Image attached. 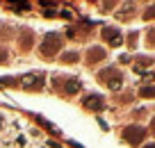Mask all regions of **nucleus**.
<instances>
[{
  "label": "nucleus",
  "instance_id": "nucleus-8",
  "mask_svg": "<svg viewBox=\"0 0 155 148\" xmlns=\"http://www.w3.org/2000/svg\"><path fill=\"white\" fill-rule=\"evenodd\" d=\"M101 59H105V50H103L101 46H91L87 50V62L89 64H96V62H101Z\"/></svg>",
  "mask_w": 155,
  "mask_h": 148
},
{
  "label": "nucleus",
  "instance_id": "nucleus-22",
  "mask_svg": "<svg viewBox=\"0 0 155 148\" xmlns=\"http://www.w3.org/2000/svg\"><path fill=\"white\" fill-rule=\"evenodd\" d=\"M150 132H155V119L150 121Z\"/></svg>",
  "mask_w": 155,
  "mask_h": 148
},
{
  "label": "nucleus",
  "instance_id": "nucleus-23",
  "mask_svg": "<svg viewBox=\"0 0 155 148\" xmlns=\"http://www.w3.org/2000/svg\"><path fill=\"white\" fill-rule=\"evenodd\" d=\"M144 148H155V143H148V146H144Z\"/></svg>",
  "mask_w": 155,
  "mask_h": 148
},
{
  "label": "nucleus",
  "instance_id": "nucleus-6",
  "mask_svg": "<svg viewBox=\"0 0 155 148\" xmlns=\"http://www.w3.org/2000/svg\"><path fill=\"white\" fill-rule=\"evenodd\" d=\"M103 39H105L110 46H121L123 39H121V32L116 28H103Z\"/></svg>",
  "mask_w": 155,
  "mask_h": 148
},
{
  "label": "nucleus",
  "instance_id": "nucleus-17",
  "mask_svg": "<svg viewBox=\"0 0 155 148\" xmlns=\"http://www.w3.org/2000/svg\"><path fill=\"white\" fill-rule=\"evenodd\" d=\"M46 148H62V146H59L57 141H48V139H46Z\"/></svg>",
  "mask_w": 155,
  "mask_h": 148
},
{
  "label": "nucleus",
  "instance_id": "nucleus-5",
  "mask_svg": "<svg viewBox=\"0 0 155 148\" xmlns=\"http://www.w3.org/2000/svg\"><path fill=\"white\" fill-rule=\"evenodd\" d=\"M82 105L87 107V110H91V112H103V107H105V98H103L101 94H87L82 98Z\"/></svg>",
  "mask_w": 155,
  "mask_h": 148
},
{
  "label": "nucleus",
  "instance_id": "nucleus-19",
  "mask_svg": "<svg viewBox=\"0 0 155 148\" xmlns=\"http://www.w3.org/2000/svg\"><path fill=\"white\" fill-rule=\"evenodd\" d=\"M119 59H121L123 64H128V62H130V55H121V57H119Z\"/></svg>",
  "mask_w": 155,
  "mask_h": 148
},
{
  "label": "nucleus",
  "instance_id": "nucleus-20",
  "mask_svg": "<svg viewBox=\"0 0 155 148\" xmlns=\"http://www.w3.org/2000/svg\"><path fill=\"white\" fill-rule=\"evenodd\" d=\"M62 16H64V18H71L73 14H71V12H68V9H62Z\"/></svg>",
  "mask_w": 155,
  "mask_h": 148
},
{
  "label": "nucleus",
  "instance_id": "nucleus-1",
  "mask_svg": "<svg viewBox=\"0 0 155 148\" xmlns=\"http://www.w3.org/2000/svg\"><path fill=\"white\" fill-rule=\"evenodd\" d=\"M98 80L105 82V84L110 87L112 91H119V89H121V84H123V75H121V71H119V68H114V66L103 68V71L98 73Z\"/></svg>",
  "mask_w": 155,
  "mask_h": 148
},
{
  "label": "nucleus",
  "instance_id": "nucleus-21",
  "mask_svg": "<svg viewBox=\"0 0 155 148\" xmlns=\"http://www.w3.org/2000/svg\"><path fill=\"white\" fill-rule=\"evenodd\" d=\"M148 16H155V7H153V9H148V12H146V18H148Z\"/></svg>",
  "mask_w": 155,
  "mask_h": 148
},
{
  "label": "nucleus",
  "instance_id": "nucleus-11",
  "mask_svg": "<svg viewBox=\"0 0 155 148\" xmlns=\"http://www.w3.org/2000/svg\"><path fill=\"white\" fill-rule=\"evenodd\" d=\"M12 12H30L32 9V5H30V2H12Z\"/></svg>",
  "mask_w": 155,
  "mask_h": 148
},
{
  "label": "nucleus",
  "instance_id": "nucleus-3",
  "mask_svg": "<svg viewBox=\"0 0 155 148\" xmlns=\"http://www.w3.org/2000/svg\"><path fill=\"white\" fill-rule=\"evenodd\" d=\"M46 84V73H25L23 77H21V87H23L25 91H41Z\"/></svg>",
  "mask_w": 155,
  "mask_h": 148
},
{
  "label": "nucleus",
  "instance_id": "nucleus-15",
  "mask_svg": "<svg viewBox=\"0 0 155 148\" xmlns=\"http://www.w3.org/2000/svg\"><path fill=\"white\" fill-rule=\"evenodd\" d=\"M25 132H28L30 137H34V139H39V137H41V132H39V128H28V130H25Z\"/></svg>",
  "mask_w": 155,
  "mask_h": 148
},
{
  "label": "nucleus",
  "instance_id": "nucleus-16",
  "mask_svg": "<svg viewBox=\"0 0 155 148\" xmlns=\"http://www.w3.org/2000/svg\"><path fill=\"white\" fill-rule=\"evenodd\" d=\"M7 57H9V53H7L5 48L0 46V64H5V62H7Z\"/></svg>",
  "mask_w": 155,
  "mask_h": 148
},
{
  "label": "nucleus",
  "instance_id": "nucleus-13",
  "mask_svg": "<svg viewBox=\"0 0 155 148\" xmlns=\"http://www.w3.org/2000/svg\"><path fill=\"white\" fill-rule=\"evenodd\" d=\"M139 96H144V98H155V87H141L139 89Z\"/></svg>",
  "mask_w": 155,
  "mask_h": 148
},
{
  "label": "nucleus",
  "instance_id": "nucleus-4",
  "mask_svg": "<svg viewBox=\"0 0 155 148\" xmlns=\"http://www.w3.org/2000/svg\"><path fill=\"white\" fill-rule=\"evenodd\" d=\"M146 137V130L141 128V125H128L126 130H123V139H126L128 143H132V146H139L141 141H144Z\"/></svg>",
  "mask_w": 155,
  "mask_h": 148
},
{
  "label": "nucleus",
  "instance_id": "nucleus-2",
  "mask_svg": "<svg viewBox=\"0 0 155 148\" xmlns=\"http://www.w3.org/2000/svg\"><path fill=\"white\" fill-rule=\"evenodd\" d=\"M59 48H62V37H59L57 32H50V34H46L44 37V41H41V55L44 57H53V55H57L59 53Z\"/></svg>",
  "mask_w": 155,
  "mask_h": 148
},
{
  "label": "nucleus",
  "instance_id": "nucleus-18",
  "mask_svg": "<svg viewBox=\"0 0 155 148\" xmlns=\"http://www.w3.org/2000/svg\"><path fill=\"white\" fill-rule=\"evenodd\" d=\"M5 123H7V121H5V114L0 112V132H2V128H5Z\"/></svg>",
  "mask_w": 155,
  "mask_h": 148
},
{
  "label": "nucleus",
  "instance_id": "nucleus-24",
  "mask_svg": "<svg viewBox=\"0 0 155 148\" xmlns=\"http://www.w3.org/2000/svg\"><path fill=\"white\" fill-rule=\"evenodd\" d=\"M37 148H46V146H37Z\"/></svg>",
  "mask_w": 155,
  "mask_h": 148
},
{
  "label": "nucleus",
  "instance_id": "nucleus-9",
  "mask_svg": "<svg viewBox=\"0 0 155 148\" xmlns=\"http://www.w3.org/2000/svg\"><path fill=\"white\" fill-rule=\"evenodd\" d=\"M12 146L14 148H28V137H25V134H16L14 141H12Z\"/></svg>",
  "mask_w": 155,
  "mask_h": 148
},
{
  "label": "nucleus",
  "instance_id": "nucleus-12",
  "mask_svg": "<svg viewBox=\"0 0 155 148\" xmlns=\"http://www.w3.org/2000/svg\"><path fill=\"white\" fill-rule=\"evenodd\" d=\"M32 39H34V34L32 32H23V41H21V46H23V50H28V48H32Z\"/></svg>",
  "mask_w": 155,
  "mask_h": 148
},
{
  "label": "nucleus",
  "instance_id": "nucleus-10",
  "mask_svg": "<svg viewBox=\"0 0 155 148\" xmlns=\"http://www.w3.org/2000/svg\"><path fill=\"white\" fill-rule=\"evenodd\" d=\"M34 119H37V121H39V123L44 125V128H48V130H50V132H53V134H59V130H57V128H55V125H53V123H48V121H46V119H44V116H39V114H34Z\"/></svg>",
  "mask_w": 155,
  "mask_h": 148
},
{
  "label": "nucleus",
  "instance_id": "nucleus-7",
  "mask_svg": "<svg viewBox=\"0 0 155 148\" xmlns=\"http://www.w3.org/2000/svg\"><path fill=\"white\" fill-rule=\"evenodd\" d=\"M80 89H82V82L75 80V77H68V80H64V94L66 96H73V94H80Z\"/></svg>",
  "mask_w": 155,
  "mask_h": 148
},
{
  "label": "nucleus",
  "instance_id": "nucleus-14",
  "mask_svg": "<svg viewBox=\"0 0 155 148\" xmlns=\"http://www.w3.org/2000/svg\"><path fill=\"white\" fill-rule=\"evenodd\" d=\"M78 59H80V55H78V53H64L62 55V62H68V64H75Z\"/></svg>",
  "mask_w": 155,
  "mask_h": 148
}]
</instances>
